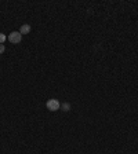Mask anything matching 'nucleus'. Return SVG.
Returning a JSON list of instances; mask_svg holds the SVG:
<instances>
[{
  "label": "nucleus",
  "instance_id": "obj_1",
  "mask_svg": "<svg viewBox=\"0 0 138 154\" xmlns=\"http://www.w3.org/2000/svg\"><path fill=\"white\" fill-rule=\"evenodd\" d=\"M47 109L48 110H51V112H55V110H58V109H61V105H60V102L57 99H50L48 102H47Z\"/></svg>",
  "mask_w": 138,
  "mask_h": 154
},
{
  "label": "nucleus",
  "instance_id": "obj_3",
  "mask_svg": "<svg viewBox=\"0 0 138 154\" xmlns=\"http://www.w3.org/2000/svg\"><path fill=\"white\" fill-rule=\"evenodd\" d=\"M19 33H21V35H28V33H31V26H29V25H26V23H25V25H22V26H21V29H19Z\"/></svg>",
  "mask_w": 138,
  "mask_h": 154
},
{
  "label": "nucleus",
  "instance_id": "obj_2",
  "mask_svg": "<svg viewBox=\"0 0 138 154\" xmlns=\"http://www.w3.org/2000/svg\"><path fill=\"white\" fill-rule=\"evenodd\" d=\"M21 39H22V35L19 32H11L9 36V40L13 43V44H18L19 41H21Z\"/></svg>",
  "mask_w": 138,
  "mask_h": 154
},
{
  "label": "nucleus",
  "instance_id": "obj_5",
  "mask_svg": "<svg viewBox=\"0 0 138 154\" xmlns=\"http://www.w3.org/2000/svg\"><path fill=\"white\" fill-rule=\"evenodd\" d=\"M6 39H7V37H6L4 35H3V33H0V44H4Z\"/></svg>",
  "mask_w": 138,
  "mask_h": 154
},
{
  "label": "nucleus",
  "instance_id": "obj_4",
  "mask_svg": "<svg viewBox=\"0 0 138 154\" xmlns=\"http://www.w3.org/2000/svg\"><path fill=\"white\" fill-rule=\"evenodd\" d=\"M61 109L64 110V112H69V110H70V105L69 103H62L61 105Z\"/></svg>",
  "mask_w": 138,
  "mask_h": 154
},
{
  "label": "nucleus",
  "instance_id": "obj_6",
  "mask_svg": "<svg viewBox=\"0 0 138 154\" xmlns=\"http://www.w3.org/2000/svg\"><path fill=\"white\" fill-rule=\"evenodd\" d=\"M6 51V47H4V44H0V54H3Z\"/></svg>",
  "mask_w": 138,
  "mask_h": 154
}]
</instances>
